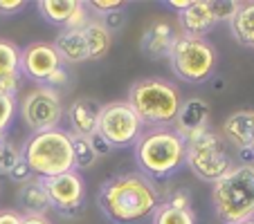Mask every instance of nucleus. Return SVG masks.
<instances>
[{"mask_svg": "<svg viewBox=\"0 0 254 224\" xmlns=\"http://www.w3.org/2000/svg\"><path fill=\"white\" fill-rule=\"evenodd\" d=\"M99 209L115 224H137L153 218L160 206V193L153 179L142 173H122L104 181L99 188Z\"/></svg>", "mask_w": 254, "mask_h": 224, "instance_id": "1", "label": "nucleus"}, {"mask_svg": "<svg viewBox=\"0 0 254 224\" xmlns=\"http://www.w3.org/2000/svg\"><path fill=\"white\" fill-rule=\"evenodd\" d=\"M187 157V141L173 128H151L135 141V162L149 179H162L180 171Z\"/></svg>", "mask_w": 254, "mask_h": 224, "instance_id": "2", "label": "nucleus"}, {"mask_svg": "<svg viewBox=\"0 0 254 224\" xmlns=\"http://www.w3.org/2000/svg\"><path fill=\"white\" fill-rule=\"evenodd\" d=\"M20 157L32 171V175L39 177V179H50V177L70 173L74 171L72 134L61 128L34 133L25 141Z\"/></svg>", "mask_w": 254, "mask_h": 224, "instance_id": "3", "label": "nucleus"}, {"mask_svg": "<svg viewBox=\"0 0 254 224\" xmlns=\"http://www.w3.org/2000/svg\"><path fill=\"white\" fill-rule=\"evenodd\" d=\"M137 119L151 128H167L180 112V94L169 81L162 79H139L130 86L128 101Z\"/></svg>", "mask_w": 254, "mask_h": 224, "instance_id": "4", "label": "nucleus"}, {"mask_svg": "<svg viewBox=\"0 0 254 224\" xmlns=\"http://www.w3.org/2000/svg\"><path fill=\"white\" fill-rule=\"evenodd\" d=\"M214 209L227 224L254 218V164L232 166L225 177L214 184Z\"/></svg>", "mask_w": 254, "mask_h": 224, "instance_id": "5", "label": "nucleus"}, {"mask_svg": "<svg viewBox=\"0 0 254 224\" xmlns=\"http://www.w3.org/2000/svg\"><path fill=\"white\" fill-rule=\"evenodd\" d=\"M169 61L178 79L187 83H202L214 74L216 49L205 39L176 36L173 47L169 52Z\"/></svg>", "mask_w": 254, "mask_h": 224, "instance_id": "6", "label": "nucleus"}, {"mask_svg": "<svg viewBox=\"0 0 254 224\" xmlns=\"http://www.w3.org/2000/svg\"><path fill=\"white\" fill-rule=\"evenodd\" d=\"M185 164L191 168L196 177H200L202 181H211V184H216L221 177H225L232 171L230 155H227L223 141L218 139V134H214L211 130L187 141Z\"/></svg>", "mask_w": 254, "mask_h": 224, "instance_id": "7", "label": "nucleus"}, {"mask_svg": "<svg viewBox=\"0 0 254 224\" xmlns=\"http://www.w3.org/2000/svg\"><path fill=\"white\" fill-rule=\"evenodd\" d=\"M142 128L144 124L137 119L133 108L126 101H115L101 108L97 134L111 148H124L135 146V141L142 134Z\"/></svg>", "mask_w": 254, "mask_h": 224, "instance_id": "8", "label": "nucleus"}, {"mask_svg": "<svg viewBox=\"0 0 254 224\" xmlns=\"http://www.w3.org/2000/svg\"><path fill=\"white\" fill-rule=\"evenodd\" d=\"M20 117L34 133H45V130L59 128L63 108L57 90H52L48 86L32 90L20 103Z\"/></svg>", "mask_w": 254, "mask_h": 224, "instance_id": "9", "label": "nucleus"}, {"mask_svg": "<svg viewBox=\"0 0 254 224\" xmlns=\"http://www.w3.org/2000/svg\"><path fill=\"white\" fill-rule=\"evenodd\" d=\"M43 186H45V193H48V200L52 209L61 211L65 215L81 209L83 197H86V184H83L81 175L77 171L43 179Z\"/></svg>", "mask_w": 254, "mask_h": 224, "instance_id": "10", "label": "nucleus"}, {"mask_svg": "<svg viewBox=\"0 0 254 224\" xmlns=\"http://www.w3.org/2000/svg\"><path fill=\"white\" fill-rule=\"evenodd\" d=\"M63 61L50 43H32L20 49V72L36 83H48L57 70H61Z\"/></svg>", "mask_w": 254, "mask_h": 224, "instance_id": "11", "label": "nucleus"}, {"mask_svg": "<svg viewBox=\"0 0 254 224\" xmlns=\"http://www.w3.org/2000/svg\"><path fill=\"white\" fill-rule=\"evenodd\" d=\"M209 115L211 110L209 105L205 103L202 99H187L183 105H180V112L176 117V133L185 139V141H191V139L200 137L202 133H207V124H209Z\"/></svg>", "mask_w": 254, "mask_h": 224, "instance_id": "12", "label": "nucleus"}, {"mask_svg": "<svg viewBox=\"0 0 254 224\" xmlns=\"http://www.w3.org/2000/svg\"><path fill=\"white\" fill-rule=\"evenodd\" d=\"M104 105L97 103L95 99H81L72 101L67 108V121H70V134L74 137H92L97 133V124H99V115Z\"/></svg>", "mask_w": 254, "mask_h": 224, "instance_id": "13", "label": "nucleus"}, {"mask_svg": "<svg viewBox=\"0 0 254 224\" xmlns=\"http://www.w3.org/2000/svg\"><path fill=\"white\" fill-rule=\"evenodd\" d=\"M178 18H180L183 36H191V39H205V34L216 25L209 0H191L189 9L178 14Z\"/></svg>", "mask_w": 254, "mask_h": 224, "instance_id": "14", "label": "nucleus"}, {"mask_svg": "<svg viewBox=\"0 0 254 224\" xmlns=\"http://www.w3.org/2000/svg\"><path fill=\"white\" fill-rule=\"evenodd\" d=\"M223 137L241 153L250 150V141L254 137V110H239L227 117L223 124Z\"/></svg>", "mask_w": 254, "mask_h": 224, "instance_id": "15", "label": "nucleus"}, {"mask_svg": "<svg viewBox=\"0 0 254 224\" xmlns=\"http://www.w3.org/2000/svg\"><path fill=\"white\" fill-rule=\"evenodd\" d=\"M20 49L0 39V92L14 96L20 81Z\"/></svg>", "mask_w": 254, "mask_h": 224, "instance_id": "16", "label": "nucleus"}, {"mask_svg": "<svg viewBox=\"0 0 254 224\" xmlns=\"http://www.w3.org/2000/svg\"><path fill=\"white\" fill-rule=\"evenodd\" d=\"M54 49L61 56V61L65 63H83L90 61L88 58V47H86V39H83L81 29H63L57 36Z\"/></svg>", "mask_w": 254, "mask_h": 224, "instance_id": "17", "label": "nucleus"}, {"mask_svg": "<svg viewBox=\"0 0 254 224\" xmlns=\"http://www.w3.org/2000/svg\"><path fill=\"white\" fill-rule=\"evenodd\" d=\"M173 41H176V34H173L171 25L169 23H153L142 36V49L144 54L149 56H169L173 47Z\"/></svg>", "mask_w": 254, "mask_h": 224, "instance_id": "18", "label": "nucleus"}, {"mask_svg": "<svg viewBox=\"0 0 254 224\" xmlns=\"http://www.w3.org/2000/svg\"><path fill=\"white\" fill-rule=\"evenodd\" d=\"M81 32H83V39H86L88 58H90V61H99V58H104L106 54H108V49H111V45H113V34H111V29L106 27L104 20L90 18Z\"/></svg>", "mask_w": 254, "mask_h": 224, "instance_id": "19", "label": "nucleus"}, {"mask_svg": "<svg viewBox=\"0 0 254 224\" xmlns=\"http://www.w3.org/2000/svg\"><path fill=\"white\" fill-rule=\"evenodd\" d=\"M18 202H20V209L27 215H43L50 209V200H48V193H45L43 179L34 177V179L20 184Z\"/></svg>", "mask_w": 254, "mask_h": 224, "instance_id": "20", "label": "nucleus"}, {"mask_svg": "<svg viewBox=\"0 0 254 224\" xmlns=\"http://www.w3.org/2000/svg\"><path fill=\"white\" fill-rule=\"evenodd\" d=\"M81 7V0H41L39 2V11L43 14V18L52 25H61V27H67Z\"/></svg>", "mask_w": 254, "mask_h": 224, "instance_id": "21", "label": "nucleus"}, {"mask_svg": "<svg viewBox=\"0 0 254 224\" xmlns=\"http://www.w3.org/2000/svg\"><path fill=\"white\" fill-rule=\"evenodd\" d=\"M234 39L245 47H254V2H243L230 23Z\"/></svg>", "mask_w": 254, "mask_h": 224, "instance_id": "22", "label": "nucleus"}, {"mask_svg": "<svg viewBox=\"0 0 254 224\" xmlns=\"http://www.w3.org/2000/svg\"><path fill=\"white\" fill-rule=\"evenodd\" d=\"M153 224H196V215L191 213V209H176L164 202L155 209Z\"/></svg>", "mask_w": 254, "mask_h": 224, "instance_id": "23", "label": "nucleus"}, {"mask_svg": "<svg viewBox=\"0 0 254 224\" xmlns=\"http://www.w3.org/2000/svg\"><path fill=\"white\" fill-rule=\"evenodd\" d=\"M72 148H74V168H90L95 164L97 153L90 137H74L72 134Z\"/></svg>", "mask_w": 254, "mask_h": 224, "instance_id": "24", "label": "nucleus"}, {"mask_svg": "<svg viewBox=\"0 0 254 224\" xmlns=\"http://www.w3.org/2000/svg\"><path fill=\"white\" fill-rule=\"evenodd\" d=\"M211 14H214V20L216 23H223V20H227V23H232V18L236 16V11L241 9V5L243 2H236V0H218V2H211Z\"/></svg>", "mask_w": 254, "mask_h": 224, "instance_id": "25", "label": "nucleus"}, {"mask_svg": "<svg viewBox=\"0 0 254 224\" xmlns=\"http://www.w3.org/2000/svg\"><path fill=\"white\" fill-rule=\"evenodd\" d=\"M16 117V96L0 92V133H5Z\"/></svg>", "mask_w": 254, "mask_h": 224, "instance_id": "26", "label": "nucleus"}, {"mask_svg": "<svg viewBox=\"0 0 254 224\" xmlns=\"http://www.w3.org/2000/svg\"><path fill=\"white\" fill-rule=\"evenodd\" d=\"M20 159H23V157H20V150H18V148L11 146V143H5L2 153H0V173L9 175V171L20 162Z\"/></svg>", "mask_w": 254, "mask_h": 224, "instance_id": "27", "label": "nucleus"}, {"mask_svg": "<svg viewBox=\"0 0 254 224\" xmlns=\"http://www.w3.org/2000/svg\"><path fill=\"white\" fill-rule=\"evenodd\" d=\"M88 7L92 11H99L101 16H113L120 14L126 7V2H122V0H92V2H88Z\"/></svg>", "mask_w": 254, "mask_h": 224, "instance_id": "28", "label": "nucleus"}, {"mask_svg": "<svg viewBox=\"0 0 254 224\" xmlns=\"http://www.w3.org/2000/svg\"><path fill=\"white\" fill-rule=\"evenodd\" d=\"M9 177H11V179H14V181H20V184H25V181L34 179L32 171H29V168H27V164H25L23 159H20V162L16 164V166L9 171Z\"/></svg>", "mask_w": 254, "mask_h": 224, "instance_id": "29", "label": "nucleus"}, {"mask_svg": "<svg viewBox=\"0 0 254 224\" xmlns=\"http://www.w3.org/2000/svg\"><path fill=\"white\" fill-rule=\"evenodd\" d=\"M25 7H27V2L25 0H0V14H18V11H23Z\"/></svg>", "mask_w": 254, "mask_h": 224, "instance_id": "30", "label": "nucleus"}, {"mask_svg": "<svg viewBox=\"0 0 254 224\" xmlns=\"http://www.w3.org/2000/svg\"><path fill=\"white\" fill-rule=\"evenodd\" d=\"M169 206H176V209H189V195L187 191H178L171 200H167Z\"/></svg>", "mask_w": 254, "mask_h": 224, "instance_id": "31", "label": "nucleus"}, {"mask_svg": "<svg viewBox=\"0 0 254 224\" xmlns=\"http://www.w3.org/2000/svg\"><path fill=\"white\" fill-rule=\"evenodd\" d=\"M65 83H67V74H65V70L61 67V70H57L52 77L48 79V83H45V86L54 90V88H61V86H65Z\"/></svg>", "mask_w": 254, "mask_h": 224, "instance_id": "32", "label": "nucleus"}, {"mask_svg": "<svg viewBox=\"0 0 254 224\" xmlns=\"http://www.w3.org/2000/svg\"><path fill=\"white\" fill-rule=\"evenodd\" d=\"M0 224H23V215L16 211H0Z\"/></svg>", "mask_w": 254, "mask_h": 224, "instance_id": "33", "label": "nucleus"}, {"mask_svg": "<svg viewBox=\"0 0 254 224\" xmlns=\"http://www.w3.org/2000/svg\"><path fill=\"white\" fill-rule=\"evenodd\" d=\"M92 146H95V153H97V157H99V155H106V153H111V146H108V143L104 141V139L99 137V134H92Z\"/></svg>", "mask_w": 254, "mask_h": 224, "instance_id": "34", "label": "nucleus"}, {"mask_svg": "<svg viewBox=\"0 0 254 224\" xmlns=\"http://www.w3.org/2000/svg\"><path fill=\"white\" fill-rule=\"evenodd\" d=\"M164 5H167L169 9H176L178 14H183L185 9H189V5H191V0H167Z\"/></svg>", "mask_w": 254, "mask_h": 224, "instance_id": "35", "label": "nucleus"}, {"mask_svg": "<svg viewBox=\"0 0 254 224\" xmlns=\"http://www.w3.org/2000/svg\"><path fill=\"white\" fill-rule=\"evenodd\" d=\"M23 224H50V220L43 215H23Z\"/></svg>", "mask_w": 254, "mask_h": 224, "instance_id": "36", "label": "nucleus"}, {"mask_svg": "<svg viewBox=\"0 0 254 224\" xmlns=\"http://www.w3.org/2000/svg\"><path fill=\"white\" fill-rule=\"evenodd\" d=\"M5 133H0V153H2V148H5Z\"/></svg>", "mask_w": 254, "mask_h": 224, "instance_id": "37", "label": "nucleus"}, {"mask_svg": "<svg viewBox=\"0 0 254 224\" xmlns=\"http://www.w3.org/2000/svg\"><path fill=\"white\" fill-rule=\"evenodd\" d=\"M250 153H252V157H254V137H252V141H250Z\"/></svg>", "mask_w": 254, "mask_h": 224, "instance_id": "38", "label": "nucleus"}, {"mask_svg": "<svg viewBox=\"0 0 254 224\" xmlns=\"http://www.w3.org/2000/svg\"><path fill=\"white\" fill-rule=\"evenodd\" d=\"M239 224H254V218L252 220H245V222H239Z\"/></svg>", "mask_w": 254, "mask_h": 224, "instance_id": "39", "label": "nucleus"}]
</instances>
